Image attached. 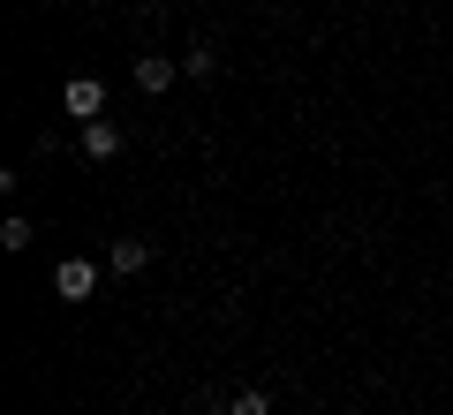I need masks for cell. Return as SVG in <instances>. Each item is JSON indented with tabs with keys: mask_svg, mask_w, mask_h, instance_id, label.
I'll return each mask as SVG.
<instances>
[{
	"mask_svg": "<svg viewBox=\"0 0 453 415\" xmlns=\"http://www.w3.org/2000/svg\"><path fill=\"white\" fill-rule=\"evenodd\" d=\"M61 106L76 113V121H98V113H106V83H98V76H68L61 83Z\"/></svg>",
	"mask_w": 453,
	"mask_h": 415,
	"instance_id": "1",
	"label": "cell"
},
{
	"mask_svg": "<svg viewBox=\"0 0 453 415\" xmlns=\"http://www.w3.org/2000/svg\"><path fill=\"white\" fill-rule=\"evenodd\" d=\"M91 288H98V265H91V257H68V265L53 272V295H61V303H83Z\"/></svg>",
	"mask_w": 453,
	"mask_h": 415,
	"instance_id": "2",
	"label": "cell"
},
{
	"mask_svg": "<svg viewBox=\"0 0 453 415\" xmlns=\"http://www.w3.org/2000/svg\"><path fill=\"white\" fill-rule=\"evenodd\" d=\"M144 265H151V242H136V234L106 242V272H113V280H136Z\"/></svg>",
	"mask_w": 453,
	"mask_h": 415,
	"instance_id": "3",
	"label": "cell"
},
{
	"mask_svg": "<svg viewBox=\"0 0 453 415\" xmlns=\"http://www.w3.org/2000/svg\"><path fill=\"white\" fill-rule=\"evenodd\" d=\"M76 144H83V159H121V128H113L106 113H98V121H83V136H76Z\"/></svg>",
	"mask_w": 453,
	"mask_h": 415,
	"instance_id": "4",
	"label": "cell"
},
{
	"mask_svg": "<svg viewBox=\"0 0 453 415\" xmlns=\"http://www.w3.org/2000/svg\"><path fill=\"white\" fill-rule=\"evenodd\" d=\"M174 76H181V61H166V53H144V61H136V91H151V98H159Z\"/></svg>",
	"mask_w": 453,
	"mask_h": 415,
	"instance_id": "5",
	"label": "cell"
},
{
	"mask_svg": "<svg viewBox=\"0 0 453 415\" xmlns=\"http://www.w3.org/2000/svg\"><path fill=\"white\" fill-rule=\"evenodd\" d=\"M0 250H8V257L31 250V219H23V211H8V219H0Z\"/></svg>",
	"mask_w": 453,
	"mask_h": 415,
	"instance_id": "6",
	"label": "cell"
},
{
	"mask_svg": "<svg viewBox=\"0 0 453 415\" xmlns=\"http://www.w3.org/2000/svg\"><path fill=\"white\" fill-rule=\"evenodd\" d=\"M226 415H273V393H257V385H242V393L226 400Z\"/></svg>",
	"mask_w": 453,
	"mask_h": 415,
	"instance_id": "7",
	"label": "cell"
},
{
	"mask_svg": "<svg viewBox=\"0 0 453 415\" xmlns=\"http://www.w3.org/2000/svg\"><path fill=\"white\" fill-rule=\"evenodd\" d=\"M181 76H219V53H211V46H189V61H181Z\"/></svg>",
	"mask_w": 453,
	"mask_h": 415,
	"instance_id": "8",
	"label": "cell"
},
{
	"mask_svg": "<svg viewBox=\"0 0 453 415\" xmlns=\"http://www.w3.org/2000/svg\"><path fill=\"white\" fill-rule=\"evenodd\" d=\"M144 8H166V0H144Z\"/></svg>",
	"mask_w": 453,
	"mask_h": 415,
	"instance_id": "9",
	"label": "cell"
}]
</instances>
